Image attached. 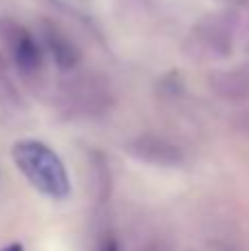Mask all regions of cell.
Segmentation results:
<instances>
[{
	"label": "cell",
	"mask_w": 249,
	"mask_h": 251,
	"mask_svg": "<svg viewBox=\"0 0 249 251\" xmlns=\"http://www.w3.org/2000/svg\"><path fill=\"white\" fill-rule=\"evenodd\" d=\"M11 97H16V88H13L7 62H4V57L0 55V100H11Z\"/></svg>",
	"instance_id": "cell-5"
},
{
	"label": "cell",
	"mask_w": 249,
	"mask_h": 251,
	"mask_svg": "<svg viewBox=\"0 0 249 251\" xmlns=\"http://www.w3.org/2000/svg\"><path fill=\"white\" fill-rule=\"evenodd\" d=\"M18 170L26 176V181L42 192L49 199L62 201L71 194V181L62 159L55 150L38 139H25L18 141L11 150Z\"/></svg>",
	"instance_id": "cell-1"
},
{
	"label": "cell",
	"mask_w": 249,
	"mask_h": 251,
	"mask_svg": "<svg viewBox=\"0 0 249 251\" xmlns=\"http://www.w3.org/2000/svg\"><path fill=\"white\" fill-rule=\"evenodd\" d=\"M100 251H122V247H119V240H117V238H113V236H108V238H104V240H101Z\"/></svg>",
	"instance_id": "cell-6"
},
{
	"label": "cell",
	"mask_w": 249,
	"mask_h": 251,
	"mask_svg": "<svg viewBox=\"0 0 249 251\" xmlns=\"http://www.w3.org/2000/svg\"><path fill=\"white\" fill-rule=\"evenodd\" d=\"M128 150L135 159L150 165H161V168H176L183 163V152L163 137L144 134L128 143Z\"/></svg>",
	"instance_id": "cell-3"
},
{
	"label": "cell",
	"mask_w": 249,
	"mask_h": 251,
	"mask_svg": "<svg viewBox=\"0 0 249 251\" xmlns=\"http://www.w3.org/2000/svg\"><path fill=\"white\" fill-rule=\"evenodd\" d=\"M42 47L62 71L73 69V66L79 62V49L75 47L73 40H71L64 31L57 29L55 25H44Z\"/></svg>",
	"instance_id": "cell-4"
},
{
	"label": "cell",
	"mask_w": 249,
	"mask_h": 251,
	"mask_svg": "<svg viewBox=\"0 0 249 251\" xmlns=\"http://www.w3.org/2000/svg\"><path fill=\"white\" fill-rule=\"evenodd\" d=\"M0 44L7 51L9 62L18 75L25 79H38L44 71V51L42 42L26 29L25 25L11 20V18H2L0 20Z\"/></svg>",
	"instance_id": "cell-2"
},
{
	"label": "cell",
	"mask_w": 249,
	"mask_h": 251,
	"mask_svg": "<svg viewBox=\"0 0 249 251\" xmlns=\"http://www.w3.org/2000/svg\"><path fill=\"white\" fill-rule=\"evenodd\" d=\"M2 251H25V249H22V245L16 243V245H9V247H4Z\"/></svg>",
	"instance_id": "cell-8"
},
{
	"label": "cell",
	"mask_w": 249,
	"mask_h": 251,
	"mask_svg": "<svg viewBox=\"0 0 249 251\" xmlns=\"http://www.w3.org/2000/svg\"><path fill=\"white\" fill-rule=\"evenodd\" d=\"M144 251H170L166 247V245H161V243H150V245H146Z\"/></svg>",
	"instance_id": "cell-7"
}]
</instances>
